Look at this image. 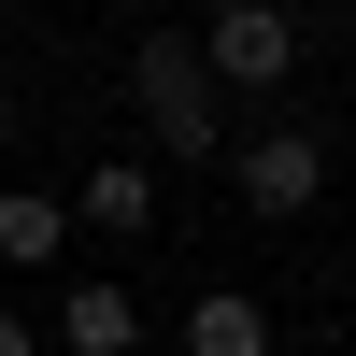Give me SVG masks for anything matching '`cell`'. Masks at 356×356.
<instances>
[{
  "label": "cell",
  "mask_w": 356,
  "mask_h": 356,
  "mask_svg": "<svg viewBox=\"0 0 356 356\" xmlns=\"http://www.w3.org/2000/svg\"><path fill=\"white\" fill-rule=\"evenodd\" d=\"M129 114H143V157H228V86L200 72V43L186 29H157V43L129 57Z\"/></svg>",
  "instance_id": "obj_1"
},
{
  "label": "cell",
  "mask_w": 356,
  "mask_h": 356,
  "mask_svg": "<svg viewBox=\"0 0 356 356\" xmlns=\"http://www.w3.org/2000/svg\"><path fill=\"white\" fill-rule=\"evenodd\" d=\"M0 356H43V328H29V314H0Z\"/></svg>",
  "instance_id": "obj_8"
},
{
  "label": "cell",
  "mask_w": 356,
  "mask_h": 356,
  "mask_svg": "<svg viewBox=\"0 0 356 356\" xmlns=\"http://www.w3.org/2000/svg\"><path fill=\"white\" fill-rule=\"evenodd\" d=\"M228 186H243V214L300 228L314 200H328V143H314V129H243V143H228Z\"/></svg>",
  "instance_id": "obj_3"
},
{
  "label": "cell",
  "mask_w": 356,
  "mask_h": 356,
  "mask_svg": "<svg viewBox=\"0 0 356 356\" xmlns=\"http://www.w3.org/2000/svg\"><path fill=\"white\" fill-rule=\"evenodd\" d=\"M57 356H143V285H72L57 300Z\"/></svg>",
  "instance_id": "obj_5"
},
{
  "label": "cell",
  "mask_w": 356,
  "mask_h": 356,
  "mask_svg": "<svg viewBox=\"0 0 356 356\" xmlns=\"http://www.w3.org/2000/svg\"><path fill=\"white\" fill-rule=\"evenodd\" d=\"M72 228L143 243V228H157V157H86V171H72Z\"/></svg>",
  "instance_id": "obj_4"
},
{
  "label": "cell",
  "mask_w": 356,
  "mask_h": 356,
  "mask_svg": "<svg viewBox=\"0 0 356 356\" xmlns=\"http://www.w3.org/2000/svg\"><path fill=\"white\" fill-rule=\"evenodd\" d=\"M200 72H214V86H243V100L300 86V15H285V0H214V29H200Z\"/></svg>",
  "instance_id": "obj_2"
},
{
  "label": "cell",
  "mask_w": 356,
  "mask_h": 356,
  "mask_svg": "<svg viewBox=\"0 0 356 356\" xmlns=\"http://www.w3.org/2000/svg\"><path fill=\"white\" fill-rule=\"evenodd\" d=\"M72 257V200L57 186H0V271H57Z\"/></svg>",
  "instance_id": "obj_6"
},
{
  "label": "cell",
  "mask_w": 356,
  "mask_h": 356,
  "mask_svg": "<svg viewBox=\"0 0 356 356\" xmlns=\"http://www.w3.org/2000/svg\"><path fill=\"white\" fill-rule=\"evenodd\" d=\"M0 143H15V100H0Z\"/></svg>",
  "instance_id": "obj_9"
},
{
  "label": "cell",
  "mask_w": 356,
  "mask_h": 356,
  "mask_svg": "<svg viewBox=\"0 0 356 356\" xmlns=\"http://www.w3.org/2000/svg\"><path fill=\"white\" fill-rule=\"evenodd\" d=\"M186 356H271V300L257 285H200L186 300Z\"/></svg>",
  "instance_id": "obj_7"
}]
</instances>
